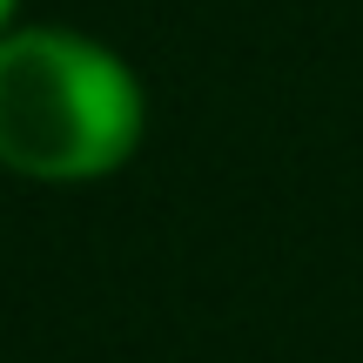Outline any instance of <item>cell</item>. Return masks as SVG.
Instances as JSON below:
<instances>
[{
    "label": "cell",
    "mask_w": 363,
    "mask_h": 363,
    "mask_svg": "<svg viewBox=\"0 0 363 363\" xmlns=\"http://www.w3.org/2000/svg\"><path fill=\"white\" fill-rule=\"evenodd\" d=\"M7 13H13V0H0V27H7Z\"/></svg>",
    "instance_id": "obj_2"
},
{
    "label": "cell",
    "mask_w": 363,
    "mask_h": 363,
    "mask_svg": "<svg viewBox=\"0 0 363 363\" xmlns=\"http://www.w3.org/2000/svg\"><path fill=\"white\" fill-rule=\"evenodd\" d=\"M142 142V88L81 34L0 40V162L34 182H94Z\"/></svg>",
    "instance_id": "obj_1"
}]
</instances>
